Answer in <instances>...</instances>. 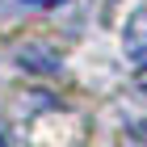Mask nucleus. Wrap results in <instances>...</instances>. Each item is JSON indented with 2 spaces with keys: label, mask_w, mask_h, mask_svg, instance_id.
I'll return each mask as SVG.
<instances>
[{
  "label": "nucleus",
  "mask_w": 147,
  "mask_h": 147,
  "mask_svg": "<svg viewBox=\"0 0 147 147\" xmlns=\"http://www.w3.org/2000/svg\"><path fill=\"white\" fill-rule=\"evenodd\" d=\"M126 55L135 67H147V9H139L126 25Z\"/></svg>",
  "instance_id": "nucleus-1"
},
{
  "label": "nucleus",
  "mask_w": 147,
  "mask_h": 147,
  "mask_svg": "<svg viewBox=\"0 0 147 147\" xmlns=\"http://www.w3.org/2000/svg\"><path fill=\"white\" fill-rule=\"evenodd\" d=\"M30 4H63V0H30Z\"/></svg>",
  "instance_id": "nucleus-2"
},
{
  "label": "nucleus",
  "mask_w": 147,
  "mask_h": 147,
  "mask_svg": "<svg viewBox=\"0 0 147 147\" xmlns=\"http://www.w3.org/2000/svg\"><path fill=\"white\" fill-rule=\"evenodd\" d=\"M0 147H4V139H0Z\"/></svg>",
  "instance_id": "nucleus-3"
}]
</instances>
